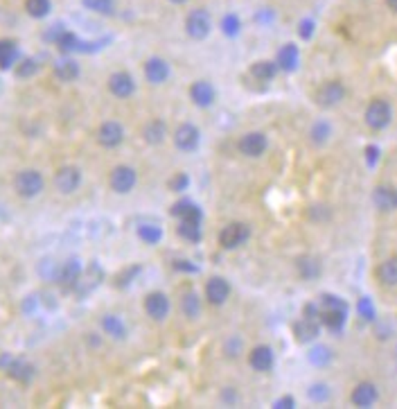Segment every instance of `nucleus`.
<instances>
[{
	"label": "nucleus",
	"mask_w": 397,
	"mask_h": 409,
	"mask_svg": "<svg viewBox=\"0 0 397 409\" xmlns=\"http://www.w3.org/2000/svg\"><path fill=\"white\" fill-rule=\"evenodd\" d=\"M318 314H321V323H325L332 330H341L348 319V305L341 301L339 296H330L325 294L321 299V307H318Z\"/></svg>",
	"instance_id": "1"
},
{
	"label": "nucleus",
	"mask_w": 397,
	"mask_h": 409,
	"mask_svg": "<svg viewBox=\"0 0 397 409\" xmlns=\"http://www.w3.org/2000/svg\"><path fill=\"white\" fill-rule=\"evenodd\" d=\"M43 186H45V181H43L41 172H36V170H21V172L14 176V190L25 199L41 195Z\"/></svg>",
	"instance_id": "2"
},
{
	"label": "nucleus",
	"mask_w": 397,
	"mask_h": 409,
	"mask_svg": "<svg viewBox=\"0 0 397 409\" xmlns=\"http://www.w3.org/2000/svg\"><path fill=\"white\" fill-rule=\"evenodd\" d=\"M391 120H393L391 104H388L386 100H372L368 104V109H365V125L379 131V129H386L391 125Z\"/></svg>",
	"instance_id": "3"
},
{
	"label": "nucleus",
	"mask_w": 397,
	"mask_h": 409,
	"mask_svg": "<svg viewBox=\"0 0 397 409\" xmlns=\"http://www.w3.org/2000/svg\"><path fill=\"white\" fill-rule=\"evenodd\" d=\"M82 186V172L80 167L75 165H64L54 172V188H57L61 195H73V192Z\"/></svg>",
	"instance_id": "4"
},
{
	"label": "nucleus",
	"mask_w": 397,
	"mask_h": 409,
	"mask_svg": "<svg viewBox=\"0 0 397 409\" xmlns=\"http://www.w3.org/2000/svg\"><path fill=\"white\" fill-rule=\"evenodd\" d=\"M210 27H213V21H210V14L206 10H192L185 19V32L197 41L210 34Z\"/></svg>",
	"instance_id": "5"
},
{
	"label": "nucleus",
	"mask_w": 397,
	"mask_h": 409,
	"mask_svg": "<svg viewBox=\"0 0 397 409\" xmlns=\"http://www.w3.org/2000/svg\"><path fill=\"white\" fill-rule=\"evenodd\" d=\"M344 97H346V86L337 80L325 82L323 86L316 91V104H321L323 109H332V106L341 104Z\"/></svg>",
	"instance_id": "6"
},
{
	"label": "nucleus",
	"mask_w": 397,
	"mask_h": 409,
	"mask_svg": "<svg viewBox=\"0 0 397 409\" xmlns=\"http://www.w3.org/2000/svg\"><path fill=\"white\" fill-rule=\"evenodd\" d=\"M108 181H111V188L118 192V195H127V192H131L136 188L138 174L131 165H118L111 172V179Z\"/></svg>",
	"instance_id": "7"
},
{
	"label": "nucleus",
	"mask_w": 397,
	"mask_h": 409,
	"mask_svg": "<svg viewBox=\"0 0 397 409\" xmlns=\"http://www.w3.org/2000/svg\"><path fill=\"white\" fill-rule=\"evenodd\" d=\"M248 235H251V231H248L246 224L232 222L219 233V244L224 249H237V246H242L248 240Z\"/></svg>",
	"instance_id": "8"
},
{
	"label": "nucleus",
	"mask_w": 397,
	"mask_h": 409,
	"mask_svg": "<svg viewBox=\"0 0 397 409\" xmlns=\"http://www.w3.org/2000/svg\"><path fill=\"white\" fill-rule=\"evenodd\" d=\"M122 141H124V127L120 122L108 120V122H102V125H99L97 143L102 145V148L113 150V148H118V145H122Z\"/></svg>",
	"instance_id": "9"
},
{
	"label": "nucleus",
	"mask_w": 397,
	"mask_h": 409,
	"mask_svg": "<svg viewBox=\"0 0 397 409\" xmlns=\"http://www.w3.org/2000/svg\"><path fill=\"white\" fill-rule=\"evenodd\" d=\"M372 204H375V208L381 213L397 211V188L388 186V183H381V186L372 190Z\"/></svg>",
	"instance_id": "10"
},
{
	"label": "nucleus",
	"mask_w": 397,
	"mask_h": 409,
	"mask_svg": "<svg viewBox=\"0 0 397 409\" xmlns=\"http://www.w3.org/2000/svg\"><path fill=\"white\" fill-rule=\"evenodd\" d=\"M82 272H84L82 262L77 260V258H70V260L61 262V265H59L57 283H59L64 290H75V285H77V281H80Z\"/></svg>",
	"instance_id": "11"
},
{
	"label": "nucleus",
	"mask_w": 397,
	"mask_h": 409,
	"mask_svg": "<svg viewBox=\"0 0 397 409\" xmlns=\"http://www.w3.org/2000/svg\"><path fill=\"white\" fill-rule=\"evenodd\" d=\"M102 279H104V272L99 269V265H97V262H91V265L82 272L80 281H77L75 292H77L80 296L88 294V292H93L99 283H102Z\"/></svg>",
	"instance_id": "12"
},
{
	"label": "nucleus",
	"mask_w": 397,
	"mask_h": 409,
	"mask_svg": "<svg viewBox=\"0 0 397 409\" xmlns=\"http://www.w3.org/2000/svg\"><path fill=\"white\" fill-rule=\"evenodd\" d=\"M239 152L244 154V156H251V159H258L267 150V136L262 134V131H251V134H246L239 138Z\"/></svg>",
	"instance_id": "13"
},
{
	"label": "nucleus",
	"mask_w": 397,
	"mask_h": 409,
	"mask_svg": "<svg viewBox=\"0 0 397 409\" xmlns=\"http://www.w3.org/2000/svg\"><path fill=\"white\" fill-rule=\"evenodd\" d=\"M230 296V285L228 281H224L221 276H213L206 283V299L210 305H224Z\"/></svg>",
	"instance_id": "14"
},
{
	"label": "nucleus",
	"mask_w": 397,
	"mask_h": 409,
	"mask_svg": "<svg viewBox=\"0 0 397 409\" xmlns=\"http://www.w3.org/2000/svg\"><path fill=\"white\" fill-rule=\"evenodd\" d=\"M199 141H201L199 129L194 127V125H190V122H185V125L176 127V131H174V143H176V148L181 150V152L197 150Z\"/></svg>",
	"instance_id": "15"
},
{
	"label": "nucleus",
	"mask_w": 397,
	"mask_h": 409,
	"mask_svg": "<svg viewBox=\"0 0 397 409\" xmlns=\"http://www.w3.org/2000/svg\"><path fill=\"white\" fill-rule=\"evenodd\" d=\"M145 312L152 316L154 321H163L169 314V299L163 292H152L145 299Z\"/></svg>",
	"instance_id": "16"
},
{
	"label": "nucleus",
	"mask_w": 397,
	"mask_h": 409,
	"mask_svg": "<svg viewBox=\"0 0 397 409\" xmlns=\"http://www.w3.org/2000/svg\"><path fill=\"white\" fill-rule=\"evenodd\" d=\"M108 91L120 100L131 97L136 91V82L129 73H113L111 77H108Z\"/></svg>",
	"instance_id": "17"
},
{
	"label": "nucleus",
	"mask_w": 397,
	"mask_h": 409,
	"mask_svg": "<svg viewBox=\"0 0 397 409\" xmlns=\"http://www.w3.org/2000/svg\"><path fill=\"white\" fill-rule=\"evenodd\" d=\"M274 351H271V346H255V349L251 351V355H248V364H251L255 371H260V373H267L274 369Z\"/></svg>",
	"instance_id": "18"
},
{
	"label": "nucleus",
	"mask_w": 397,
	"mask_h": 409,
	"mask_svg": "<svg viewBox=\"0 0 397 409\" xmlns=\"http://www.w3.org/2000/svg\"><path fill=\"white\" fill-rule=\"evenodd\" d=\"M377 398H379V391L372 382H359L354 387L352 396H350L354 407H372L377 403Z\"/></svg>",
	"instance_id": "19"
},
{
	"label": "nucleus",
	"mask_w": 397,
	"mask_h": 409,
	"mask_svg": "<svg viewBox=\"0 0 397 409\" xmlns=\"http://www.w3.org/2000/svg\"><path fill=\"white\" fill-rule=\"evenodd\" d=\"M318 330H321V319L318 316H309L305 314V319H300L296 323L293 333H296V339H298L300 344H307L311 339H316Z\"/></svg>",
	"instance_id": "20"
},
{
	"label": "nucleus",
	"mask_w": 397,
	"mask_h": 409,
	"mask_svg": "<svg viewBox=\"0 0 397 409\" xmlns=\"http://www.w3.org/2000/svg\"><path fill=\"white\" fill-rule=\"evenodd\" d=\"M145 77H147V82H149V84H163L169 77V64L165 59H160V57L147 59Z\"/></svg>",
	"instance_id": "21"
},
{
	"label": "nucleus",
	"mask_w": 397,
	"mask_h": 409,
	"mask_svg": "<svg viewBox=\"0 0 397 409\" xmlns=\"http://www.w3.org/2000/svg\"><path fill=\"white\" fill-rule=\"evenodd\" d=\"M215 89H213V84L206 82V80H199V82H194L192 86H190V97H192V102L197 104V106H210L215 102Z\"/></svg>",
	"instance_id": "22"
},
{
	"label": "nucleus",
	"mask_w": 397,
	"mask_h": 409,
	"mask_svg": "<svg viewBox=\"0 0 397 409\" xmlns=\"http://www.w3.org/2000/svg\"><path fill=\"white\" fill-rule=\"evenodd\" d=\"M296 269H298L300 279L314 281V279H318V276H321L323 265H321V260L314 258V256H300L298 260H296Z\"/></svg>",
	"instance_id": "23"
},
{
	"label": "nucleus",
	"mask_w": 397,
	"mask_h": 409,
	"mask_svg": "<svg viewBox=\"0 0 397 409\" xmlns=\"http://www.w3.org/2000/svg\"><path fill=\"white\" fill-rule=\"evenodd\" d=\"M172 215L178 218V222H201V208L197 204H192L190 199H181L172 206Z\"/></svg>",
	"instance_id": "24"
},
{
	"label": "nucleus",
	"mask_w": 397,
	"mask_h": 409,
	"mask_svg": "<svg viewBox=\"0 0 397 409\" xmlns=\"http://www.w3.org/2000/svg\"><path fill=\"white\" fill-rule=\"evenodd\" d=\"M377 279L384 288H397V256L381 262L377 267Z\"/></svg>",
	"instance_id": "25"
},
{
	"label": "nucleus",
	"mask_w": 397,
	"mask_h": 409,
	"mask_svg": "<svg viewBox=\"0 0 397 409\" xmlns=\"http://www.w3.org/2000/svg\"><path fill=\"white\" fill-rule=\"evenodd\" d=\"M298 61H300V52L293 43L282 45V50L278 52V68H282V71H296Z\"/></svg>",
	"instance_id": "26"
},
{
	"label": "nucleus",
	"mask_w": 397,
	"mask_h": 409,
	"mask_svg": "<svg viewBox=\"0 0 397 409\" xmlns=\"http://www.w3.org/2000/svg\"><path fill=\"white\" fill-rule=\"evenodd\" d=\"M143 136H145V141L149 143V145H160L163 141H165V136H167L165 122H163V120L147 122L145 129H143Z\"/></svg>",
	"instance_id": "27"
},
{
	"label": "nucleus",
	"mask_w": 397,
	"mask_h": 409,
	"mask_svg": "<svg viewBox=\"0 0 397 409\" xmlns=\"http://www.w3.org/2000/svg\"><path fill=\"white\" fill-rule=\"evenodd\" d=\"M7 375L14 377V380H19V382H29L34 377V366L25 360H16L7 366Z\"/></svg>",
	"instance_id": "28"
},
{
	"label": "nucleus",
	"mask_w": 397,
	"mask_h": 409,
	"mask_svg": "<svg viewBox=\"0 0 397 409\" xmlns=\"http://www.w3.org/2000/svg\"><path fill=\"white\" fill-rule=\"evenodd\" d=\"M54 75L59 77L61 82H73L77 75H80V66H77L75 59H59L54 64Z\"/></svg>",
	"instance_id": "29"
},
{
	"label": "nucleus",
	"mask_w": 397,
	"mask_h": 409,
	"mask_svg": "<svg viewBox=\"0 0 397 409\" xmlns=\"http://www.w3.org/2000/svg\"><path fill=\"white\" fill-rule=\"evenodd\" d=\"M276 73H278V61H255L251 66V75L260 82L274 80Z\"/></svg>",
	"instance_id": "30"
},
{
	"label": "nucleus",
	"mask_w": 397,
	"mask_h": 409,
	"mask_svg": "<svg viewBox=\"0 0 397 409\" xmlns=\"http://www.w3.org/2000/svg\"><path fill=\"white\" fill-rule=\"evenodd\" d=\"M102 328H104V333L111 335L113 339H122L124 335H127V328H124V323L120 321V316H115V314H106L104 316Z\"/></svg>",
	"instance_id": "31"
},
{
	"label": "nucleus",
	"mask_w": 397,
	"mask_h": 409,
	"mask_svg": "<svg viewBox=\"0 0 397 409\" xmlns=\"http://www.w3.org/2000/svg\"><path fill=\"white\" fill-rule=\"evenodd\" d=\"M178 235L185 237L190 242H199L201 240V222H178Z\"/></svg>",
	"instance_id": "32"
},
{
	"label": "nucleus",
	"mask_w": 397,
	"mask_h": 409,
	"mask_svg": "<svg viewBox=\"0 0 397 409\" xmlns=\"http://www.w3.org/2000/svg\"><path fill=\"white\" fill-rule=\"evenodd\" d=\"M138 237L147 244H156L163 237V231L158 224H140L138 226Z\"/></svg>",
	"instance_id": "33"
},
{
	"label": "nucleus",
	"mask_w": 397,
	"mask_h": 409,
	"mask_svg": "<svg viewBox=\"0 0 397 409\" xmlns=\"http://www.w3.org/2000/svg\"><path fill=\"white\" fill-rule=\"evenodd\" d=\"M50 0H25V12L32 19H45L50 14Z\"/></svg>",
	"instance_id": "34"
},
{
	"label": "nucleus",
	"mask_w": 397,
	"mask_h": 409,
	"mask_svg": "<svg viewBox=\"0 0 397 409\" xmlns=\"http://www.w3.org/2000/svg\"><path fill=\"white\" fill-rule=\"evenodd\" d=\"M181 307H183V312H185L188 319H197V316L201 314V301H199L197 294H194V292H188V294L183 296Z\"/></svg>",
	"instance_id": "35"
},
{
	"label": "nucleus",
	"mask_w": 397,
	"mask_h": 409,
	"mask_svg": "<svg viewBox=\"0 0 397 409\" xmlns=\"http://www.w3.org/2000/svg\"><path fill=\"white\" fill-rule=\"evenodd\" d=\"M19 52L12 41H0V68H10L16 61Z\"/></svg>",
	"instance_id": "36"
},
{
	"label": "nucleus",
	"mask_w": 397,
	"mask_h": 409,
	"mask_svg": "<svg viewBox=\"0 0 397 409\" xmlns=\"http://www.w3.org/2000/svg\"><path fill=\"white\" fill-rule=\"evenodd\" d=\"M332 134V129H330V125L328 122H316L314 127H311V141L314 143H318V145H323L325 141H328V136Z\"/></svg>",
	"instance_id": "37"
},
{
	"label": "nucleus",
	"mask_w": 397,
	"mask_h": 409,
	"mask_svg": "<svg viewBox=\"0 0 397 409\" xmlns=\"http://www.w3.org/2000/svg\"><path fill=\"white\" fill-rule=\"evenodd\" d=\"M38 274H41L45 281H54V283H57L59 265H57V262H52V260H43L41 265H38Z\"/></svg>",
	"instance_id": "38"
},
{
	"label": "nucleus",
	"mask_w": 397,
	"mask_h": 409,
	"mask_svg": "<svg viewBox=\"0 0 397 409\" xmlns=\"http://www.w3.org/2000/svg\"><path fill=\"white\" fill-rule=\"evenodd\" d=\"M84 5H86L88 10H93V12L111 14L113 7H115V0H84Z\"/></svg>",
	"instance_id": "39"
},
{
	"label": "nucleus",
	"mask_w": 397,
	"mask_h": 409,
	"mask_svg": "<svg viewBox=\"0 0 397 409\" xmlns=\"http://www.w3.org/2000/svg\"><path fill=\"white\" fill-rule=\"evenodd\" d=\"M36 61L34 59H25V61H21L19 68H16V75L19 77H32L36 73Z\"/></svg>",
	"instance_id": "40"
},
{
	"label": "nucleus",
	"mask_w": 397,
	"mask_h": 409,
	"mask_svg": "<svg viewBox=\"0 0 397 409\" xmlns=\"http://www.w3.org/2000/svg\"><path fill=\"white\" fill-rule=\"evenodd\" d=\"M221 27H224V34H228V36H235L237 32H239V21H237V16H226L224 19V23H221Z\"/></svg>",
	"instance_id": "41"
},
{
	"label": "nucleus",
	"mask_w": 397,
	"mask_h": 409,
	"mask_svg": "<svg viewBox=\"0 0 397 409\" xmlns=\"http://www.w3.org/2000/svg\"><path fill=\"white\" fill-rule=\"evenodd\" d=\"M359 312H361L363 319H368V321L375 319V307H372V303H370L368 299H361L359 301Z\"/></svg>",
	"instance_id": "42"
},
{
	"label": "nucleus",
	"mask_w": 397,
	"mask_h": 409,
	"mask_svg": "<svg viewBox=\"0 0 397 409\" xmlns=\"http://www.w3.org/2000/svg\"><path fill=\"white\" fill-rule=\"evenodd\" d=\"M169 188H172V190H176V192L185 190V188H188V176H185L183 172L174 174V179L169 181Z\"/></svg>",
	"instance_id": "43"
},
{
	"label": "nucleus",
	"mask_w": 397,
	"mask_h": 409,
	"mask_svg": "<svg viewBox=\"0 0 397 409\" xmlns=\"http://www.w3.org/2000/svg\"><path fill=\"white\" fill-rule=\"evenodd\" d=\"M330 360V351L328 349H314L311 351V362H316V364H323V362Z\"/></svg>",
	"instance_id": "44"
},
{
	"label": "nucleus",
	"mask_w": 397,
	"mask_h": 409,
	"mask_svg": "<svg viewBox=\"0 0 397 409\" xmlns=\"http://www.w3.org/2000/svg\"><path fill=\"white\" fill-rule=\"evenodd\" d=\"M311 27H314V25H311V21H305V23L300 25V34L305 36V38H309V36H311Z\"/></svg>",
	"instance_id": "45"
},
{
	"label": "nucleus",
	"mask_w": 397,
	"mask_h": 409,
	"mask_svg": "<svg viewBox=\"0 0 397 409\" xmlns=\"http://www.w3.org/2000/svg\"><path fill=\"white\" fill-rule=\"evenodd\" d=\"M276 407H285V409H289V407H293V398H289V396L280 398L278 403H276Z\"/></svg>",
	"instance_id": "46"
},
{
	"label": "nucleus",
	"mask_w": 397,
	"mask_h": 409,
	"mask_svg": "<svg viewBox=\"0 0 397 409\" xmlns=\"http://www.w3.org/2000/svg\"><path fill=\"white\" fill-rule=\"evenodd\" d=\"M386 5L391 7L393 12H397V0H386Z\"/></svg>",
	"instance_id": "47"
},
{
	"label": "nucleus",
	"mask_w": 397,
	"mask_h": 409,
	"mask_svg": "<svg viewBox=\"0 0 397 409\" xmlns=\"http://www.w3.org/2000/svg\"><path fill=\"white\" fill-rule=\"evenodd\" d=\"M169 3H174V5H183V3H188V0H169Z\"/></svg>",
	"instance_id": "48"
}]
</instances>
